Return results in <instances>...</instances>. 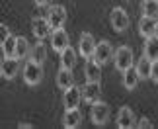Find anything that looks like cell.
I'll list each match as a JSON object with an SVG mask.
<instances>
[{
    "label": "cell",
    "mask_w": 158,
    "mask_h": 129,
    "mask_svg": "<svg viewBox=\"0 0 158 129\" xmlns=\"http://www.w3.org/2000/svg\"><path fill=\"white\" fill-rule=\"evenodd\" d=\"M133 61H135V57H133L131 47L121 45V47L115 49V55H113V65H115V69H117V71L125 72L127 69H131V67H133Z\"/></svg>",
    "instance_id": "2"
},
{
    "label": "cell",
    "mask_w": 158,
    "mask_h": 129,
    "mask_svg": "<svg viewBox=\"0 0 158 129\" xmlns=\"http://www.w3.org/2000/svg\"><path fill=\"white\" fill-rule=\"evenodd\" d=\"M143 55H144L147 59H150V61H156V59H158V37H156V35H150V37H147Z\"/></svg>",
    "instance_id": "18"
},
{
    "label": "cell",
    "mask_w": 158,
    "mask_h": 129,
    "mask_svg": "<svg viewBox=\"0 0 158 129\" xmlns=\"http://www.w3.org/2000/svg\"><path fill=\"white\" fill-rule=\"evenodd\" d=\"M33 2L37 4V6H47V4L51 2V0H33Z\"/></svg>",
    "instance_id": "28"
},
{
    "label": "cell",
    "mask_w": 158,
    "mask_h": 129,
    "mask_svg": "<svg viewBox=\"0 0 158 129\" xmlns=\"http://www.w3.org/2000/svg\"><path fill=\"white\" fill-rule=\"evenodd\" d=\"M139 80H141V76H139L137 69H133V67L123 72V86H125L127 90H135L137 84H139Z\"/></svg>",
    "instance_id": "20"
},
{
    "label": "cell",
    "mask_w": 158,
    "mask_h": 129,
    "mask_svg": "<svg viewBox=\"0 0 158 129\" xmlns=\"http://www.w3.org/2000/svg\"><path fill=\"white\" fill-rule=\"evenodd\" d=\"M20 61L18 57H4L2 63H0V72H2V78L6 80H12L16 78V75L20 72Z\"/></svg>",
    "instance_id": "6"
},
{
    "label": "cell",
    "mask_w": 158,
    "mask_h": 129,
    "mask_svg": "<svg viewBox=\"0 0 158 129\" xmlns=\"http://www.w3.org/2000/svg\"><path fill=\"white\" fill-rule=\"evenodd\" d=\"M60 67H64V69H74L76 65V51L72 49L70 45L64 49V51H60Z\"/></svg>",
    "instance_id": "19"
},
{
    "label": "cell",
    "mask_w": 158,
    "mask_h": 129,
    "mask_svg": "<svg viewBox=\"0 0 158 129\" xmlns=\"http://www.w3.org/2000/svg\"><path fill=\"white\" fill-rule=\"evenodd\" d=\"M84 76H86L88 82H100L102 80V65L96 63L92 57L86 59V65H84Z\"/></svg>",
    "instance_id": "14"
},
{
    "label": "cell",
    "mask_w": 158,
    "mask_h": 129,
    "mask_svg": "<svg viewBox=\"0 0 158 129\" xmlns=\"http://www.w3.org/2000/svg\"><path fill=\"white\" fill-rule=\"evenodd\" d=\"M18 127H20V129H31L33 125H31V123H20Z\"/></svg>",
    "instance_id": "30"
},
{
    "label": "cell",
    "mask_w": 158,
    "mask_h": 129,
    "mask_svg": "<svg viewBox=\"0 0 158 129\" xmlns=\"http://www.w3.org/2000/svg\"><path fill=\"white\" fill-rule=\"evenodd\" d=\"M96 45H98V43H96L94 35L88 33V32H84V33L80 35V41H78V53H80V57H84V59L94 57Z\"/></svg>",
    "instance_id": "7"
},
{
    "label": "cell",
    "mask_w": 158,
    "mask_h": 129,
    "mask_svg": "<svg viewBox=\"0 0 158 129\" xmlns=\"http://www.w3.org/2000/svg\"><path fill=\"white\" fill-rule=\"evenodd\" d=\"M80 100H82V88L72 84L70 88L64 90L63 94V104H64V110H72V108H78L80 106Z\"/></svg>",
    "instance_id": "8"
},
{
    "label": "cell",
    "mask_w": 158,
    "mask_h": 129,
    "mask_svg": "<svg viewBox=\"0 0 158 129\" xmlns=\"http://www.w3.org/2000/svg\"><path fill=\"white\" fill-rule=\"evenodd\" d=\"M8 35H10V29L6 28V26H2V39H4V37H8Z\"/></svg>",
    "instance_id": "29"
},
{
    "label": "cell",
    "mask_w": 158,
    "mask_h": 129,
    "mask_svg": "<svg viewBox=\"0 0 158 129\" xmlns=\"http://www.w3.org/2000/svg\"><path fill=\"white\" fill-rule=\"evenodd\" d=\"M113 55H115V49L111 47V43L109 41H100L98 45H96V51H94V61L96 63H100V65H106V63H109V61L113 59Z\"/></svg>",
    "instance_id": "4"
},
{
    "label": "cell",
    "mask_w": 158,
    "mask_h": 129,
    "mask_svg": "<svg viewBox=\"0 0 158 129\" xmlns=\"http://www.w3.org/2000/svg\"><path fill=\"white\" fill-rule=\"evenodd\" d=\"M16 43H18V37L16 35H8V37L2 39V53L4 57H16Z\"/></svg>",
    "instance_id": "23"
},
{
    "label": "cell",
    "mask_w": 158,
    "mask_h": 129,
    "mask_svg": "<svg viewBox=\"0 0 158 129\" xmlns=\"http://www.w3.org/2000/svg\"><path fill=\"white\" fill-rule=\"evenodd\" d=\"M70 43H69V33L64 32V28H57V29H53L51 32V47H53V51H64L66 47H69Z\"/></svg>",
    "instance_id": "10"
},
{
    "label": "cell",
    "mask_w": 158,
    "mask_h": 129,
    "mask_svg": "<svg viewBox=\"0 0 158 129\" xmlns=\"http://www.w3.org/2000/svg\"><path fill=\"white\" fill-rule=\"evenodd\" d=\"M139 129H152V123L148 121V118H141V121H137Z\"/></svg>",
    "instance_id": "27"
},
{
    "label": "cell",
    "mask_w": 158,
    "mask_h": 129,
    "mask_svg": "<svg viewBox=\"0 0 158 129\" xmlns=\"http://www.w3.org/2000/svg\"><path fill=\"white\" fill-rule=\"evenodd\" d=\"M109 22H111V28L115 29V32H125L127 28H129V14L123 10V8H113L111 14H109Z\"/></svg>",
    "instance_id": "5"
},
{
    "label": "cell",
    "mask_w": 158,
    "mask_h": 129,
    "mask_svg": "<svg viewBox=\"0 0 158 129\" xmlns=\"http://www.w3.org/2000/svg\"><path fill=\"white\" fill-rule=\"evenodd\" d=\"M117 127H119V129L137 127V118H135V114H133L131 108L123 106V108L119 110V114H117Z\"/></svg>",
    "instance_id": "13"
},
{
    "label": "cell",
    "mask_w": 158,
    "mask_h": 129,
    "mask_svg": "<svg viewBox=\"0 0 158 129\" xmlns=\"http://www.w3.org/2000/svg\"><path fill=\"white\" fill-rule=\"evenodd\" d=\"M82 123V114L78 108H72V110H64V115H63V125L66 129H76L80 127Z\"/></svg>",
    "instance_id": "15"
},
{
    "label": "cell",
    "mask_w": 158,
    "mask_h": 129,
    "mask_svg": "<svg viewBox=\"0 0 158 129\" xmlns=\"http://www.w3.org/2000/svg\"><path fill=\"white\" fill-rule=\"evenodd\" d=\"M27 59H31V61H35V63H41L43 65L45 61H47V49H45V45L43 43H35V45L31 47V51H29V57Z\"/></svg>",
    "instance_id": "22"
},
{
    "label": "cell",
    "mask_w": 158,
    "mask_h": 129,
    "mask_svg": "<svg viewBox=\"0 0 158 129\" xmlns=\"http://www.w3.org/2000/svg\"><path fill=\"white\" fill-rule=\"evenodd\" d=\"M135 69L139 72V76H141V80H147V78H150V72H152V61L143 55V59H139Z\"/></svg>",
    "instance_id": "21"
},
{
    "label": "cell",
    "mask_w": 158,
    "mask_h": 129,
    "mask_svg": "<svg viewBox=\"0 0 158 129\" xmlns=\"http://www.w3.org/2000/svg\"><path fill=\"white\" fill-rule=\"evenodd\" d=\"M154 29H156V20H154V18L143 16L141 22H139V33L147 39V37H150V35H154Z\"/></svg>",
    "instance_id": "17"
},
{
    "label": "cell",
    "mask_w": 158,
    "mask_h": 129,
    "mask_svg": "<svg viewBox=\"0 0 158 129\" xmlns=\"http://www.w3.org/2000/svg\"><path fill=\"white\" fill-rule=\"evenodd\" d=\"M31 32H33L35 37L41 41V39H45L47 35H51L53 28H51V24H49L47 18H33L31 20Z\"/></svg>",
    "instance_id": "11"
},
{
    "label": "cell",
    "mask_w": 158,
    "mask_h": 129,
    "mask_svg": "<svg viewBox=\"0 0 158 129\" xmlns=\"http://www.w3.org/2000/svg\"><path fill=\"white\" fill-rule=\"evenodd\" d=\"M74 84V76H72V69H64L60 67V71L57 72V86L60 90H66Z\"/></svg>",
    "instance_id": "16"
},
{
    "label": "cell",
    "mask_w": 158,
    "mask_h": 129,
    "mask_svg": "<svg viewBox=\"0 0 158 129\" xmlns=\"http://www.w3.org/2000/svg\"><path fill=\"white\" fill-rule=\"evenodd\" d=\"M22 75H23V80H26L27 86H37L43 80V65L27 59V63L22 69Z\"/></svg>",
    "instance_id": "1"
},
{
    "label": "cell",
    "mask_w": 158,
    "mask_h": 129,
    "mask_svg": "<svg viewBox=\"0 0 158 129\" xmlns=\"http://www.w3.org/2000/svg\"><path fill=\"white\" fill-rule=\"evenodd\" d=\"M29 51H31V47H29V43L26 37H18V43H16V57L18 59H26L29 57Z\"/></svg>",
    "instance_id": "25"
},
{
    "label": "cell",
    "mask_w": 158,
    "mask_h": 129,
    "mask_svg": "<svg viewBox=\"0 0 158 129\" xmlns=\"http://www.w3.org/2000/svg\"><path fill=\"white\" fill-rule=\"evenodd\" d=\"M143 16L158 20V0H143Z\"/></svg>",
    "instance_id": "24"
},
{
    "label": "cell",
    "mask_w": 158,
    "mask_h": 129,
    "mask_svg": "<svg viewBox=\"0 0 158 129\" xmlns=\"http://www.w3.org/2000/svg\"><path fill=\"white\" fill-rule=\"evenodd\" d=\"M82 88V100H86L88 104H94V102H98L100 98H102V86L100 82H88L84 86H80Z\"/></svg>",
    "instance_id": "12"
},
{
    "label": "cell",
    "mask_w": 158,
    "mask_h": 129,
    "mask_svg": "<svg viewBox=\"0 0 158 129\" xmlns=\"http://www.w3.org/2000/svg\"><path fill=\"white\" fill-rule=\"evenodd\" d=\"M47 20H49L53 29L63 28L64 22H66V10H64V6H59V4L57 6H51L49 12H47Z\"/></svg>",
    "instance_id": "9"
},
{
    "label": "cell",
    "mask_w": 158,
    "mask_h": 129,
    "mask_svg": "<svg viewBox=\"0 0 158 129\" xmlns=\"http://www.w3.org/2000/svg\"><path fill=\"white\" fill-rule=\"evenodd\" d=\"M150 80L158 84V59L152 61V72H150Z\"/></svg>",
    "instance_id": "26"
},
{
    "label": "cell",
    "mask_w": 158,
    "mask_h": 129,
    "mask_svg": "<svg viewBox=\"0 0 158 129\" xmlns=\"http://www.w3.org/2000/svg\"><path fill=\"white\" fill-rule=\"evenodd\" d=\"M154 35L158 37V20H156V29H154Z\"/></svg>",
    "instance_id": "31"
},
{
    "label": "cell",
    "mask_w": 158,
    "mask_h": 129,
    "mask_svg": "<svg viewBox=\"0 0 158 129\" xmlns=\"http://www.w3.org/2000/svg\"><path fill=\"white\" fill-rule=\"evenodd\" d=\"M109 114H111L109 106H107L106 102L98 100V102H94V104H92V110H90V119H92V123H94V125L102 127V125H106V123H107Z\"/></svg>",
    "instance_id": "3"
}]
</instances>
